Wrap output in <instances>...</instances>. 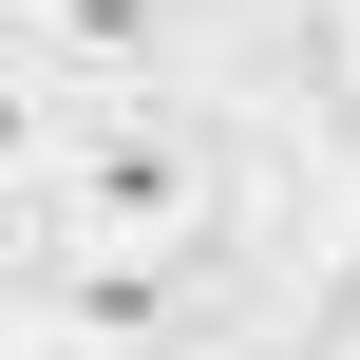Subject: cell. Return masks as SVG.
<instances>
[{"mask_svg":"<svg viewBox=\"0 0 360 360\" xmlns=\"http://www.w3.org/2000/svg\"><path fill=\"white\" fill-rule=\"evenodd\" d=\"M19 323H38V360H190V323H209V266L19 247Z\"/></svg>","mask_w":360,"mask_h":360,"instance_id":"2","label":"cell"},{"mask_svg":"<svg viewBox=\"0 0 360 360\" xmlns=\"http://www.w3.org/2000/svg\"><path fill=\"white\" fill-rule=\"evenodd\" d=\"M228 228H247V171H228V133L209 114H76V152L38 171V209H19V247H114V266H228Z\"/></svg>","mask_w":360,"mask_h":360,"instance_id":"1","label":"cell"},{"mask_svg":"<svg viewBox=\"0 0 360 360\" xmlns=\"http://www.w3.org/2000/svg\"><path fill=\"white\" fill-rule=\"evenodd\" d=\"M38 19H57V0H0V38H38Z\"/></svg>","mask_w":360,"mask_h":360,"instance_id":"6","label":"cell"},{"mask_svg":"<svg viewBox=\"0 0 360 360\" xmlns=\"http://www.w3.org/2000/svg\"><path fill=\"white\" fill-rule=\"evenodd\" d=\"M0 360H38V323H19V266H0Z\"/></svg>","mask_w":360,"mask_h":360,"instance_id":"5","label":"cell"},{"mask_svg":"<svg viewBox=\"0 0 360 360\" xmlns=\"http://www.w3.org/2000/svg\"><path fill=\"white\" fill-rule=\"evenodd\" d=\"M323 360H360V304H342V323H323Z\"/></svg>","mask_w":360,"mask_h":360,"instance_id":"7","label":"cell"},{"mask_svg":"<svg viewBox=\"0 0 360 360\" xmlns=\"http://www.w3.org/2000/svg\"><path fill=\"white\" fill-rule=\"evenodd\" d=\"M19 57H38L76 114H152V95H171V57H190V19H171V0H57Z\"/></svg>","mask_w":360,"mask_h":360,"instance_id":"3","label":"cell"},{"mask_svg":"<svg viewBox=\"0 0 360 360\" xmlns=\"http://www.w3.org/2000/svg\"><path fill=\"white\" fill-rule=\"evenodd\" d=\"M57 152H76V95H57V76L0 38V228L38 209V171H57Z\"/></svg>","mask_w":360,"mask_h":360,"instance_id":"4","label":"cell"}]
</instances>
